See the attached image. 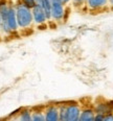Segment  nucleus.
I'll use <instances>...</instances> for the list:
<instances>
[{
    "label": "nucleus",
    "instance_id": "f8f14e48",
    "mask_svg": "<svg viewBox=\"0 0 113 121\" xmlns=\"http://www.w3.org/2000/svg\"><path fill=\"white\" fill-rule=\"evenodd\" d=\"M71 3L73 4L74 7L82 9V7L86 6V0H71Z\"/></svg>",
    "mask_w": 113,
    "mask_h": 121
},
{
    "label": "nucleus",
    "instance_id": "dca6fc26",
    "mask_svg": "<svg viewBox=\"0 0 113 121\" xmlns=\"http://www.w3.org/2000/svg\"><path fill=\"white\" fill-rule=\"evenodd\" d=\"M104 121H113V113H109L105 116V120Z\"/></svg>",
    "mask_w": 113,
    "mask_h": 121
},
{
    "label": "nucleus",
    "instance_id": "aec40b11",
    "mask_svg": "<svg viewBox=\"0 0 113 121\" xmlns=\"http://www.w3.org/2000/svg\"><path fill=\"white\" fill-rule=\"evenodd\" d=\"M1 25H2V20H1V16H0V29H1Z\"/></svg>",
    "mask_w": 113,
    "mask_h": 121
},
{
    "label": "nucleus",
    "instance_id": "9d476101",
    "mask_svg": "<svg viewBox=\"0 0 113 121\" xmlns=\"http://www.w3.org/2000/svg\"><path fill=\"white\" fill-rule=\"evenodd\" d=\"M32 121H45L43 107L32 109Z\"/></svg>",
    "mask_w": 113,
    "mask_h": 121
},
{
    "label": "nucleus",
    "instance_id": "f257e3e1",
    "mask_svg": "<svg viewBox=\"0 0 113 121\" xmlns=\"http://www.w3.org/2000/svg\"><path fill=\"white\" fill-rule=\"evenodd\" d=\"M15 9H16V17L19 29H25L32 27L34 20H32V9L25 6L23 3L18 1L15 4Z\"/></svg>",
    "mask_w": 113,
    "mask_h": 121
},
{
    "label": "nucleus",
    "instance_id": "4468645a",
    "mask_svg": "<svg viewBox=\"0 0 113 121\" xmlns=\"http://www.w3.org/2000/svg\"><path fill=\"white\" fill-rule=\"evenodd\" d=\"M105 116H106V115L99 114V113H95L94 121H104V120H105Z\"/></svg>",
    "mask_w": 113,
    "mask_h": 121
},
{
    "label": "nucleus",
    "instance_id": "6ab92c4d",
    "mask_svg": "<svg viewBox=\"0 0 113 121\" xmlns=\"http://www.w3.org/2000/svg\"><path fill=\"white\" fill-rule=\"evenodd\" d=\"M61 1H62V3L64 4L65 6H68V4L71 2V0H61Z\"/></svg>",
    "mask_w": 113,
    "mask_h": 121
},
{
    "label": "nucleus",
    "instance_id": "7ed1b4c3",
    "mask_svg": "<svg viewBox=\"0 0 113 121\" xmlns=\"http://www.w3.org/2000/svg\"><path fill=\"white\" fill-rule=\"evenodd\" d=\"M86 7L91 13H102L110 11L108 0H86Z\"/></svg>",
    "mask_w": 113,
    "mask_h": 121
},
{
    "label": "nucleus",
    "instance_id": "9b49d317",
    "mask_svg": "<svg viewBox=\"0 0 113 121\" xmlns=\"http://www.w3.org/2000/svg\"><path fill=\"white\" fill-rule=\"evenodd\" d=\"M18 121H32V109H21L18 114Z\"/></svg>",
    "mask_w": 113,
    "mask_h": 121
},
{
    "label": "nucleus",
    "instance_id": "2eb2a0df",
    "mask_svg": "<svg viewBox=\"0 0 113 121\" xmlns=\"http://www.w3.org/2000/svg\"><path fill=\"white\" fill-rule=\"evenodd\" d=\"M36 28H37L38 30H46V29H48V23L37 25V26H36Z\"/></svg>",
    "mask_w": 113,
    "mask_h": 121
},
{
    "label": "nucleus",
    "instance_id": "6e6552de",
    "mask_svg": "<svg viewBox=\"0 0 113 121\" xmlns=\"http://www.w3.org/2000/svg\"><path fill=\"white\" fill-rule=\"evenodd\" d=\"M110 101L105 102H99L95 103L93 105V110L95 113H99V114L107 115L109 113H113V104H110Z\"/></svg>",
    "mask_w": 113,
    "mask_h": 121
},
{
    "label": "nucleus",
    "instance_id": "39448f33",
    "mask_svg": "<svg viewBox=\"0 0 113 121\" xmlns=\"http://www.w3.org/2000/svg\"><path fill=\"white\" fill-rule=\"evenodd\" d=\"M45 121H60L59 117V107L57 103H49L43 107Z\"/></svg>",
    "mask_w": 113,
    "mask_h": 121
},
{
    "label": "nucleus",
    "instance_id": "f03ea898",
    "mask_svg": "<svg viewBox=\"0 0 113 121\" xmlns=\"http://www.w3.org/2000/svg\"><path fill=\"white\" fill-rule=\"evenodd\" d=\"M82 112V105L77 101H66L67 121H79Z\"/></svg>",
    "mask_w": 113,
    "mask_h": 121
},
{
    "label": "nucleus",
    "instance_id": "423d86ee",
    "mask_svg": "<svg viewBox=\"0 0 113 121\" xmlns=\"http://www.w3.org/2000/svg\"><path fill=\"white\" fill-rule=\"evenodd\" d=\"M32 20H34V24L36 25H40V24H45L48 23V20H47L46 14L45 11L42 6L40 5H35L32 9Z\"/></svg>",
    "mask_w": 113,
    "mask_h": 121
},
{
    "label": "nucleus",
    "instance_id": "f3484780",
    "mask_svg": "<svg viewBox=\"0 0 113 121\" xmlns=\"http://www.w3.org/2000/svg\"><path fill=\"white\" fill-rule=\"evenodd\" d=\"M34 1L36 3V5H40V6H42L44 3V0H34Z\"/></svg>",
    "mask_w": 113,
    "mask_h": 121
},
{
    "label": "nucleus",
    "instance_id": "0eeeda50",
    "mask_svg": "<svg viewBox=\"0 0 113 121\" xmlns=\"http://www.w3.org/2000/svg\"><path fill=\"white\" fill-rule=\"evenodd\" d=\"M2 24H7V26L9 27L12 32H16L19 30V26H18V22H17V17H16V9H15V4H12L9 7V14L6 17V21L5 23Z\"/></svg>",
    "mask_w": 113,
    "mask_h": 121
},
{
    "label": "nucleus",
    "instance_id": "1a4fd4ad",
    "mask_svg": "<svg viewBox=\"0 0 113 121\" xmlns=\"http://www.w3.org/2000/svg\"><path fill=\"white\" fill-rule=\"evenodd\" d=\"M95 112L93 110V107H82V112L80 115L79 121H94Z\"/></svg>",
    "mask_w": 113,
    "mask_h": 121
},
{
    "label": "nucleus",
    "instance_id": "a211bd4d",
    "mask_svg": "<svg viewBox=\"0 0 113 121\" xmlns=\"http://www.w3.org/2000/svg\"><path fill=\"white\" fill-rule=\"evenodd\" d=\"M108 4H109V9L113 12V0H108Z\"/></svg>",
    "mask_w": 113,
    "mask_h": 121
},
{
    "label": "nucleus",
    "instance_id": "ddd939ff",
    "mask_svg": "<svg viewBox=\"0 0 113 121\" xmlns=\"http://www.w3.org/2000/svg\"><path fill=\"white\" fill-rule=\"evenodd\" d=\"M21 3H23L25 6L29 7V9H32L35 5H36V3H35L34 0H19Z\"/></svg>",
    "mask_w": 113,
    "mask_h": 121
},
{
    "label": "nucleus",
    "instance_id": "20e7f679",
    "mask_svg": "<svg viewBox=\"0 0 113 121\" xmlns=\"http://www.w3.org/2000/svg\"><path fill=\"white\" fill-rule=\"evenodd\" d=\"M65 9H66V6L63 3H52L51 4V21L56 22L57 24L64 22Z\"/></svg>",
    "mask_w": 113,
    "mask_h": 121
}]
</instances>
